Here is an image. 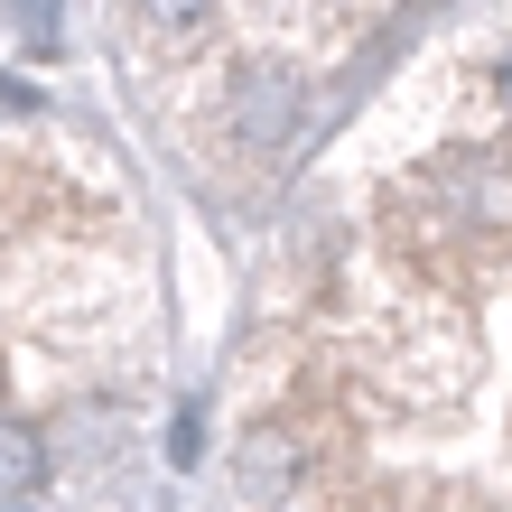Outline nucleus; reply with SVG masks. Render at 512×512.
Returning <instances> with one entry per match:
<instances>
[{"label": "nucleus", "mask_w": 512, "mask_h": 512, "mask_svg": "<svg viewBox=\"0 0 512 512\" xmlns=\"http://www.w3.org/2000/svg\"><path fill=\"white\" fill-rule=\"evenodd\" d=\"M38 485H47V438L0 429V494H38Z\"/></svg>", "instance_id": "2"}, {"label": "nucleus", "mask_w": 512, "mask_h": 512, "mask_svg": "<svg viewBox=\"0 0 512 512\" xmlns=\"http://www.w3.org/2000/svg\"><path fill=\"white\" fill-rule=\"evenodd\" d=\"M19 19H28V38L47 47V28H56V0H19Z\"/></svg>", "instance_id": "3"}, {"label": "nucleus", "mask_w": 512, "mask_h": 512, "mask_svg": "<svg viewBox=\"0 0 512 512\" xmlns=\"http://www.w3.org/2000/svg\"><path fill=\"white\" fill-rule=\"evenodd\" d=\"M243 485H252V494H289V485H298V457H289L280 429H252V447H243Z\"/></svg>", "instance_id": "1"}]
</instances>
